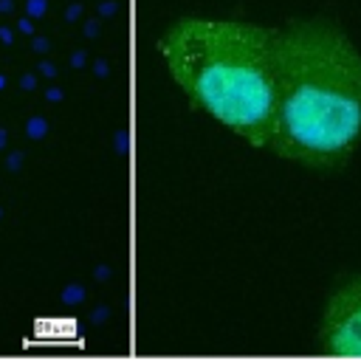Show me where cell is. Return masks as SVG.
I'll return each mask as SVG.
<instances>
[{
    "mask_svg": "<svg viewBox=\"0 0 361 361\" xmlns=\"http://www.w3.org/2000/svg\"><path fill=\"white\" fill-rule=\"evenodd\" d=\"M316 338L322 353L361 358V276L330 296Z\"/></svg>",
    "mask_w": 361,
    "mask_h": 361,
    "instance_id": "cell-3",
    "label": "cell"
},
{
    "mask_svg": "<svg viewBox=\"0 0 361 361\" xmlns=\"http://www.w3.org/2000/svg\"><path fill=\"white\" fill-rule=\"evenodd\" d=\"M361 144V54L327 20L279 31L271 149L305 166H338Z\"/></svg>",
    "mask_w": 361,
    "mask_h": 361,
    "instance_id": "cell-1",
    "label": "cell"
},
{
    "mask_svg": "<svg viewBox=\"0 0 361 361\" xmlns=\"http://www.w3.org/2000/svg\"><path fill=\"white\" fill-rule=\"evenodd\" d=\"M158 51L183 93L254 147H268L276 110L279 28L183 17Z\"/></svg>",
    "mask_w": 361,
    "mask_h": 361,
    "instance_id": "cell-2",
    "label": "cell"
}]
</instances>
